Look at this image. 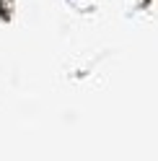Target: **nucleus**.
I'll return each mask as SVG.
<instances>
[]
</instances>
